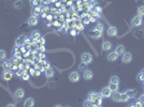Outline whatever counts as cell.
Here are the masks:
<instances>
[{
    "instance_id": "1",
    "label": "cell",
    "mask_w": 144,
    "mask_h": 107,
    "mask_svg": "<svg viewBox=\"0 0 144 107\" xmlns=\"http://www.w3.org/2000/svg\"><path fill=\"white\" fill-rule=\"evenodd\" d=\"M81 61L88 64V63H90L93 61V56L89 54V53H83L81 55Z\"/></svg>"
},
{
    "instance_id": "2",
    "label": "cell",
    "mask_w": 144,
    "mask_h": 107,
    "mask_svg": "<svg viewBox=\"0 0 144 107\" xmlns=\"http://www.w3.org/2000/svg\"><path fill=\"white\" fill-rule=\"evenodd\" d=\"M12 77H13V72H12V71H11L10 69H9V70H4L3 73H2V75H1V78H2L3 80H6V81L11 80V79H12Z\"/></svg>"
},
{
    "instance_id": "3",
    "label": "cell",
    "mask_w": 144,
    "mask_h": 107,
    "mask_svg": "<svg viewBox=\"0 0 144 107\" xmlns=\"http://www.w3.org/2000/svg\"><path fill=\"white\" fill-rule=\"evenodd\" d=\"M142 22H143L142 16L136 15L134 18H132V20H131V25H132V27H139V26H141Z\"/></svg>"
},
{
    "instance_id": "4",
    "label": "cell",
    "mask_w": 144,
    "mask_h": 107,
    "mask_svg": "<svg viewBox=\"0 0 144 107\" xmlns=\"http://www.w3.org/2000/svg\"><path fill=\"white\" fill-rule=\"evenodd\" d=\"M112 93H113V92L111 91V89H110L109 87H104V88H102L101 91H100L101 97H102V98H105V99L112 97Z\"/></svg>"
},
{
    "instance_id": "5",
    "label": "cell",
    "mask_w": 144,
    "mask_h": 107,
    "mask_svg": "<svg viewBox=\"0 0 144 107\" xmlns=\"http://www.w3.org/2000/svg\"><path fill=\"white\" fill-rule=\"evenodd\" d=\"M80 73L79 72H75V71H74V72H71L70 73V75H69V80L70 81H72V82H77V81H79L80 80Z\"/></svg>"
},
{
    "instance_id": "6",
    "label": "cell",
    "mask_w": 144,
    "mask_h": 107,
    "mask_svg": "<svg viewBox=\"0 0 144 107\" xmlns=\"http://www.w3.org/2000/svg\"><path fill=\"white\" fill-rule=\"evenodd\" d=\"M26 35H24V34H22V35H19V37L16 39V41H15V44H16V46L17 47H20V46H23L24 44H25V41H26Z\"/></svg>"
},
{
    "instance_id": "7",
    "label": "cell",
    "mask_w": 144,
    "mask_h": 107,
    "mask_svg": "<svg viewBox=\"0 0 144 107\" xmlns=\"http://www.w3.org/2000/svg\"><path fill=\"white\" fill-rule=\"evenodd\" d=\"M108 35L109 37H116L117 35V28L114 27V26H110L108 28Z\"/></svg>"
},
{
    "instance_id": "8",
    "label": "cell",
    "mask_w": 144,
    "mask_h": 107,
    "mask_svg": "<svg viewBox=\"0 0 144 107\" xmlns=\"http://www.w3.org/2000/svg\"><path fill=\"white\" fill-rule=\"evenodd\" d=\"M93 77H94V72L90 70H86L83 74V78L85 80H90V79H93Z\"/></svg>"
},
{
    "instance_id": "9",
    "label": "cell",
    "mask_w": 144,
    "mask_h": 107,
    "mask_svg": "<svg viewBox=\"0 0 144 107\" xmlns=\"http://www.w3.org/2000/svg\"><path fill=\"white\" fill-rule=\"evenodd\" d=\"M121 60H123L124 63H130L132 61V55L130 53H125L123 55V58H121Z\"/></svg>"
},
{
    "instance_id": "10",
    "label": "cell",
    "mask_w": 144,
    "mask_h": 107,
    "mask_svg": "<svg viewBox=\"0 0 144 107\" xmlns=\"http://www.w3.org/2000/svg\"><path fill=\"white\" fill-rule=\"evenodd\" d=\"M14 94H15V98L16 99H23L24 95H25V91H24V89L18 88V89H16V91L14 92Z\"/></svg>"
},
{
    "instance_id": "11",
    "label": "cell",
    "mask_w": 144,
    "mask_h": 107,
    "mask_svg": "<svg viewBox=\"0 0 144 107\" xmlns=\"http://www.w3.org/2000/svg\"><path fill=\"white\" fill-rule=\"evenodd\" d=\"M117 59H118V54H117L116 52H114V53H110L109 56H108V60L111 61V62L116 61Z\"/></svg>"
},
{
    "instance_id": "12",
    "label": "cell",
    "mask_w": 144,
    "mask_h": 107,
    "mask_svg": "<svg viewBox=\"0 0 144 107\" xmlns=\"http://www.w3.org/2000/svg\"><path fill=\"white\" fill-rule=\"evenodd\" d=\"M115 52L118 54V56L119 55H121L123 56L125 53H126V49H125V46L124 45H121V44H119V45H117L116 46V49H115Z\"/></svg>"
},
{
    "instance_id": "13",
    "label": "cell",
    "mask_w": 144,
    "mask_h": 107,
    "mask_svg": "<svg viewBox=\"0 0 144 107\" xmlns=\"http://www.w3.org/2000/svg\"><path fill=\"white\" fill-rule=\"evenodd\" d=\"M38 24V17L37 16H30L29 18H28V25L29 26H36Z\"/></svg>"
},
{
    "instance_id": "14",
    "label": "cell",
    "mask_w": 144,
    "mask_h": 107,
    "mask_svg": "<svg viewBox=\"0 0 144 107\" xmlns=\"http://www.w3.org/2000/svg\"><path fill=\"white\" fill-rule=\"evenodd\" d=\"M102 49L105 52H109L110 49H112V43L109 42V41H104L102 43Z\"/></svg>"
},
{
    "instance_id": "15",
    "label": "cell",
    "mask_w": 144,
    "mask_h": 107,
    "mask_svg": "<svg viewBox=\"0 0 144 107\" xmlns=\"http://www.w3.org/2000/svg\"><path fill=\"white\" fill-rule=\"evenodd\" d=\"M24 106H25V107H32V106H35V99H34V98H28V99L25 101Z\"/></svg>"
},
{
    "instance_id": "16",
    "label": "cell",
    "mask_w": 144,
    "mask_h": 107,
    "mask_svg": "<svg viewBox=\"0 0 144 107\" xmlns=\"http://www.w3.org/2000/svg\"><path fill=\"white\" fill-rule=\"evenodd\" d=\"M126 93H127V95L129 97V99H134L137 95V90H135V89H128L126 91Z\"/></svg>"
},
{
    "instance_id": "17",
    "label": "cell",
    "mask_w": 144,
    "mask_h": 107,
    "mask_svg": "<svg viewBox=\"0 0 144 107\" xmlns=\"http://www.w3.org/2000/svg\"><path fill=\"white\" fill-rule=\"evenodd\" d=\"M101 104H102V97H101V94L99 93L98 95H97L96 101L93 103V105H94V106H101Z\"/></svg>"
},
{
    "instance_id": "18",
    "label": "cell",
    "mask_w": 144,
    "mask_h": 107,
    "mask_svg": "<svg viewBox=\"0 0 144 107\" xmlns=\"http://www.w3.org/2000/svg\"><path fill=\"white\" fill-rule=\"evenodd\" d=\"M97 95H98V93H97V92L92 91V92L88 93V100H90V101L94 103V102L96 101V99H97Z\"/></svg>"
},
{
    "instance_id": "19",
    "label": "cell",
    "mask_w": 144,
    "mask_h": 107,
    "mask_svg": "<svg viewBox=\"0 0 144 107\" xmlns=\"http://www.w3.org/2000/svg\"><path fill=\"white\" fill-rule=\"evenodd\" d=\"M101 34H102V32L98 31L97 29H94V30L90 32V37H93V38L97 39V38H100V37H101Z\"/></svg>"
},
{
    "instance_id": "20",
    "label": "cell",
    "mask_w": 144,
    "mask_h": 107,
    "mask_svg": "<svg viewBox=\"0 0 144 107\" xmlns=\"http://www.w3.org/2000/svg\"><path fill=\"white\" fill-rule=\"evenodd\" d=\"M45 75L47 78H52L54 76V70L52 67H47L45 69Z\"/></svg>"
},
{
    "instance_id": "21",
    "label": "cell",
    "mask_w": 144,
    "mask_h": 107,
    "mask_svg": "<svg viewBox=\"0 0 144 107\" xmlns=\"http://www.w3.org/2000/svg\"><path fill=\"white\" fill-rule=\"evenodd\" d=\"M112 100L114 102H120V93H118L117 91L116 92H113L112 93Z\"/></svg>"
},
{
    "instance_id": "22",
    "label": "cell",
    "mask_w": 144,
    "mask_h": 107,
    "mask_svg": "<svg viewBox=\"0 0 144 107\" xmlns=\"http://www.w3.org/2000/svg\"><path fill=\"white\" fill-rule=\"evenodd\" d=\"M41 38V34L38 30H35V31H32L31 33V39H34V40H39Z\"/></svg>"
},
{
    "instance_id": "23",
    "label": "cell",
    "mask_w": 144,
    "mask_h": 107,
    "mask_svg": "<svg viewBox=\"0 0 144 107\" xmlns=\"http://www.w3.org/2000/svg\"><path fill=\"white\" fill-rule=\"evenodd\" d=\"M14 7H15V9H17V10L22 9V8L24 7V1H22V0H16V1L14 2Z\"/></svg>"
},
{
    "instance_id": "24",
    "label": "cell",
    "mask_w": 144,
    "mask_h": 107,
    "mask_svg": "<svg viewBox=\"0 0 144 107\" xmlns=\"http://www.w3.org/2000/svg\"><path fill=\"white\" fill-rule=\"evenodd\" d=\"M1 66L4 69V70H9L10 67H11V63H10V61H8V60H2V62H1Z\"/></svg>"
},
{
    "instance_id": "25",
    "label": "cell",
    "mask_w": 144,
    "mask_h": 107,
    "mask_svg": "<svg viewBox=\"0 0 144 107\" xmlns=\"http://www.w3.org/2000/svg\"><path fill=\"white\" fill-rule=\"evenodd\" d=\"M119 81H120V79H119V77L118 76H116V75H113L112 77L110 78V82H112V84H119Z\"/></svg>"
},
{
    "instance_id": "26",
    "label": "cell",
    "mask_w": 144,
    "mask_h": 107,
    "mask_svg": "<svg viewBox=\"0 0 144 107\" xmlns=\"http://www.w3.org/2000/svg\"><path fill=\"white\" fill-rule=\"evenodd\" d=\"M109 88L111 89V91H112V92H116V91H118V85H117V84H112V82H110Z\"/></svg>"
},
{
    "instance_id": "27",
    "label": "cell",
    "mask_w": 144,
    "mask_h": 107,
    "mask_svg": "<svg viewBox=\"0 0 144 107\" xmlns=\"http://www.w3.org/2000/svg\"><path fill=\"white\" fill-rule=\"evenodd\" d=\"M129 101V97L127 95V93H120V102H128Z\"/></svg>"
},
{
    "instance_id": "28",
    "label": "cell",
    "mask_w": 144,
    "mask_h": 107,
    "mask_svg": "<svg viewBox=\"0 0 144 107\" xmlns=\"http://www.w3.org/2000/svg\"><path fill=\"white\" fill-rule=\"evenodd\" d=\"M40 12H41V8L40 7H35L34 9H32V15L34 16H36V15H39L40 14Z\"/></svg>"
},
{
    "instance_id": "29",
    "label": "cell",
    "mask_w": 144,
    "mask_h": 107,
    "mask_svg": "<svg viewBox=\"0 0 144 107\" xmlns=\"http://www.w3.org/2000/svg\"><path fill=\"white\" fill-rule=\"evenodd\" d=\"M138 15L144 16V5H141L138 8Z\"/></svg>"
},
{
    "instance_id": "30",
    "label": "cell",
    "mask_w": 144,
    "mask_h": 107,
    "mask_svg": "<svg viewBox=\"0 0 144 107\" xmlns=\"http://www.w3.org/2000/svg\"><path fill=\"white\" fill-rule=\"evenodd\" d=\"M20 78H22V79H24V80H28V79H29V74L26 72V71H24V72L22 73Z\"/></svg>"
},
{
    "instance_id": "31",
    "label": "cell",
    "mask_w": 144,
    "mask_h": 107,
    "mask_svg": "<svg viewBox=\"0 0 144 107\" xmlns=\"http://www.w3.org/2000/svg\"><path fill=\"white\" fill-rule=\"evenodd\" d=\"M6 57H7V53L4 52V50H0V61H2V60H4L6 59Z\"/></svg>"
},
{
    "instance_id": "32",
    "label": "cell",
    "mask_w": 144,
    "mask_h": 107,
    "mask_svg": "<svg viewBox=\"0 0 144 107\" xmlns=\"http://www.w3.org/2000/svg\"><path fill=\"white\" fill-rule=\"evenodd\" d=\"M137 79H138L139 81H144V72L139 73V75L137 76Z\"/></svg>"
},
{
    "instance_id": "33",
    "label": "cell",
    "mask_w": 144,
    "mask_h": 107,
    "mask_svg": "<svg viewBox=\"0 0 144 107\" xmlns=\"http://www.w3.org/2000/svg\"><path fill=\"white\" fill-rule=\"evenodd\" d=\"M95 29H97L98 31H100V32H102L103 30H104V27H103V25H101V24H98V25L96 26V28Z\"/></svg>"
},
{
    "instance_id": "34",
    "label": "cell",
    "mask_w": 144,
    "mask_h": 107,
    "mask_svg": "<svg viewBox=\"0 0 144 107\" xmlns=\"http://www.w3.org/2000/svg\"><path fill=\"white\" fill-rule=\"evenodd\" d=\"M93 105V102L90 100H86L84 103H83V106L84 107H88V106H92Z\"/></svg>"
},
{
    "instance_id": "35",
    "label": "cell",
    "mask_w": 144,
    "mask_h": 107,
    "mask_svg": "<svg viewBox=\"0 0 144 107\" xmlns=\"http://www.w3.org/2000/svg\"><path fill=\"white\" fill-rule=\"evenodd\" d=\"M132 106H135V107H139V106H142V103H141L140 101H137V102H135L134 104H132Z\"/></svg>"
},
{
    "instance_id": "36",
    "label": "cell",
    "mask_w": 144,
    "mask_h": 107,
    "mask_svg": "<svg viewBox=\"0 0 144 107\" xmlns=\"http://www.w3.org/2000/svg\"><path fill=\"white\" fill-rule=\"evenodd\" d=\"M85 64H86V63L82 62V64H80V66H79V67H80V70H84V69H85Z\"/></svg>"
},
{
    "instance_id": "37",
    "label": "cell",
    "mask_w": 144,
    "mask_h": 107,
    "mask_svg": "<svg viewBox=\"0 0 144 107\" xmlns=\"http://www.w3.org/2000/svg\"><path fill=\"white\" fill-rule=\"evenodd\" d=\"M22 73H23L22 71H17V72H16V75H17L18 77H20V76H22Z\"/></svg>"
},
{
    "instance_id": "38",
    "label": "cell",
    "mask_w": 144,
    "mask_h": 107,
    "mask_svg": "<svg viewBox=\"0 0 144 107\" xmlns=\"http://www.w3.org/2000/svg\"><path fill=\"white\" fill-rule=\"evenodd\" d=\"M84 22H85V24H88V22H89V18H84Z\"/></svg>"
},
{
    "instance_id": "39",
    "label": "cell",
    "mask_w": 144,
    "mask_h": 107,
    "mask_svg": "<svg viewBox=\"0 0 144 107\" xmlns=\"http://www.w3.org/2000/svg\"><path fill=\"white\" fill-rule=\"evenodd\" d=\"M7 106H9V107H14V106H15V104H13V103H10V104H8Z\"/></svg>"
},
{
    "instance_id": "40",
    "label": "cell",
    "mask_w": 144,
    "mask_h": 107,
    "mask_svg": "<svg viewBox=\"0 0 144 107\" xmlns=\"http://www.w3.org/2000/svg\"><path fill=\"white\" fill-rule=\"evenodd\" d=\"M39 40H40V43H41V44H44V39H43L42 37H41V38H40Z\"/></svg>"
},
{
    "instance_id": "41",
    "label": "cell",
    "mask_w": 144,
    "mask_h": 107,
    "mask_svg": "<svg viewBox=\"0 0 144 107\" xmlns=\"http://www.w3.org/2000/svg\"><path fill=\"white\" fill-rule=\"evenodd\" d=\"M34 74H35V76H39V75H40V72H39V71H38V72H36V71H35Z\"/></svg>"
},
{
    "instance_id": "42",
    "label": "cell",
    "mask_w": 144,
    "mask_h": 107,
    "mask_svg": "<svg viewBox=\"0 0 144 107\" xmlns=\"http://www.w3.org/2000/svg\"><path fill=\"white\" fill-rule=\"evenodd\" d=\"M32 3H34V4L36 5V4H37V0H34V1H32Z\"/></svg>"
},
{
    "instance_id": "43",
    "label": "cell",
    "mask_w": 144,
    "mask_h": 107,
    "mask_svg": "<svg viewBox=\"0 0 144 107\" xmlns=\"http://www.w3.org/2000/svg\"><path fill=\"white\" fill-rule=\"evenodd\" d=\"M40 58H41V59H43V58H44V55H43V54H41V55H40Z\"/></svg>"
},
{
    "instance_id": "44",
    "label": "cell",
    "mask_w": 144,
    "mask_h": 107,
    "mask_svg": "<svg viewBox=\"0 0 144 107\" xmlns=\"http://www.w3.org/2000/svg\"><path fill=\"white\" fill-rule=\"evenodd\" d=\"M41 50H42V52H44V46H43V45L41 46Z\"/></svg>"
}]
</instances>
